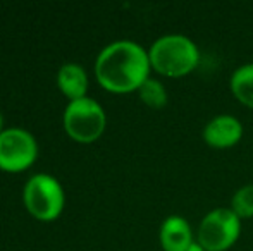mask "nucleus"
I'll return each instance as SVG.
<instances>
[{"label":"nucleus","instance_id":"obj_1","mask_svg":"<svg viewBox=\"0 0 253 251\" xmlns=\"http://www.w3.org/2000/svg\"><path fill=\"white\" fill-rule=\"evenodd\" d=\"M148 54L133 41H116L97 59V77L103 88L117 93L138 90L148 79Z\"/></svg>","mask_w":253,"mask_h":251},{"label":"nucleus","instance_id":"obj_2","mask_svg":"<svg viewBox=\"0 0 253 251\" xmlns=\"http://www.w3.org/2000/svg\"><path fill=\"white\" fill-rule=\"evenodd\" d=\"M150 66L164 76L179 77L191 72L198 64V48L186 36L169 35L162 36L152 45Z\"/></svg>","mask_w":253,"mask_h":251},{"label":"nucleus","instance_id":"obj_3","mask_svg":"<svg viewBox=\"0 0 253 251\" xmlns=\"http://www.w3.org/2000/svg\"><path fill=\"white\" fill-rule=\"evenodd\" d=\"M64 127L69 136L81 143H90L100 138L105 129V114L91 98H80L69 104L64 114Z\"/></svg>","mask_w":253,"mask_h":251},{"label":"nucleus","instance_id":"obj_4","mask_svg":"<svg viewBox=\"0 0 253 251\" xmlns=\"http://www.w3.org/2000/svg\"><path fill=\"white\" fill-rule=\"evenodd\" d=\"M24 203L40 220H52L62 212L64 193L60 184L47 174H37L24 188Z\"/></svg>","mask_w":253,"mask_h":251},{"label":"nucleus","instance_id":"obj_5","mask_svg":"<svg viewBox=\"0 0 253 251\" xmlns=\"http://www.w3.org/2000/svg\"><path fill=\"white\" fill-rule=\"evenodd\" d=\"M240 217L229 208H217L203 217L198 243L205 251H224L240 236Z\"/></svg>","mask_w":253,"mask_h":251},{"label":"nucleus","instance_id":"obj_6","mask_svg":"<svg viewBox=\"0 0 253 251\" xmlns=\"http://www.w3.org/2000/svg\"><path fill=\"white\" fill-rule=\"evenodd\" d=\"M37 143L23 129H7L0 133V169L17 172L28 169L37 158Z\"/></svg>","mask_w":253,"mask_h":251},{"label":"nucleus","instance_id":"obj_7","mask_svg":"<svg viewBox=\"0 0 253 251\" xmlns=\"http://www.w3.org/2000/svg\"><path fill=\"white\" fill-rule=\"evenodd\" d=\"M243 127L238 119L231 115H219L212 119L203 129V138L210 146L215 148H227L236 144L241 140Z\"/></svg>","mask_w":253,"mask_h":251},{"label":"nucleus","instance_id":"obj_8","mask_svg":"<svg viewBox=\"0 0 253 251\" xmlns=\"http://www.w3.org/2000/svg\"><path fill=\"white\" fill-rule=\"evenodd\" d=\"M160 243L166 251H188L193 239H191V229L183 217H167L160 229Z\"/></svg>","mask_w":253,"mask_h":251},{"label":"nucleus","instance_id":"obj_9","mask_svg":"<svg viewBox=\"0 0 253 251\" xmlns=\"http://www.w3.org/2000/svg\"><path fill=\"white\" fill-rule=\"evenodd\" d=\"M59 86L62 90V93L67 95L73 102L84 98V93H86L88 88V79L83 67L76 66V64H66L59 71Z\"/></svg>","mask_w":253,"mask_h":251},{"label":"nucleus","instance_id":"obj_10","mask_svg":"<svg viewBox=\"0 0 253 251\" xmlns=\"http://www.w3.org/2000/svg\"><path fill=\"white\" fill-rule=\"evenodd\" d=\"M231 90L241 104L253 108V64L240 67L231 77Z\"/></svg>","mask_w":253,"mask_h":251},{"label":"nucleus","instance_id":"obj_11","mask_svg":"<svg viewBox=\"0 0 253 251\" xmlns=\"http://www.w3.org/2000/svg\"><path fill=\"white\" fill-rule=\"evenodd\" d=\"M140 98L152 108H160L167 104V93L166 88L155 79H147L140 88Z\"/></svg>","mask_w":253,"mask_h":251},{"label":"nucleus","instance_id":"obj_12","mask_svg":"<svg viewBox=\"0 0 253 251\" xmlns=\"http://www.w3.org/2000/svg\"><path fill=\"white\" fill-rule=\"evenodd\" d=\"M231 210L238 217H252L253 215V186H245L238 189L231 201Z\"/></svg>","mask_w":253,"mask_h":251},{"label":"nucleus","instance_id":"obj_13","mask_svg":"<svg viewBox=\"0 0 253 251\" xmlns=\"http://www.w3.org/2000/svg\"><path fill=\"white\" fill-rule=\"evenodd\" d=\"M188 251H205V250H203V246L200 245V243H193V245L188 248Z\"/></svg>","mask_w":253,"mask_h":251},{"label":"nucleus","instance_id":"obj_14","mask_svg":"<svg viewBox=\"0 0 253 251\" xmlns=\"http://www.w3.org/2000/svg\"><path fill=\"white\" fill-rule=\"evenodd\" d=\"M0 126H2V115H0Z\"/></svg>","mask_w":253,"mask_h":251}]
</instances>
